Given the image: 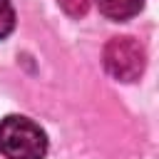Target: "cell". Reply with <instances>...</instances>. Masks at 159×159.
I'll return each instance as SVG.
<instances>
[{
	"label": "cell",
	"mask_w": 159,
	"mask_h": 159,
	"mask_svg": "<svg viewBox=\"0 0 159 159\" xmlns=\"http://www.w3.org/2000/svg\"><path fill=\"white\" fill-rule=\"evenodd\" d=\"M0 152L7 159H45L47 137L32 119L10 114L0 122Z\"/></svg>",
	"instance_id": "cell-1"
},
{
	"label": "cell",
	"mask_w": 159,
	"mask_h": 159,
	"mask_svg": "<svg viewBox=\"0 0 159 159\" xmlns=\"http://www.w3.org/2000/svg\"><path fill=\"white\" fill-rule=\"evenodd\" d=\"M104 70L119 82H134L144 72V47L134 37H112L102 52Z\"/></svg>",
	"instance_id": "cell-2"
},
{
	"label": "cell",
	"mask_w": 159,
	"mask_h": 159,
	"mask_svg": "<svg viewBox=\"0 0 159 159\" xmlns=\"http://www.w3.org/2000/svg\"><path fill=\"white\" fill-rule=\"evenodd\" d=\"M97 5L99 12L109 20H129L142 10L144 0H97Z\"/></svg>",
	"instance_id": "cell-3"
},
{
	"label": "cell",
	"mask_w": 159,
	"mask_h": 159,
	"mask_svg": "<svg viewBox=\"0 0 159 159\" xmlns=\"http://www.w3.org/2000/svg\"><path fill=\"white\" fill-rule=\"evenodd\" d=\"M15 27V10L10 5V0H0V40L7 37Z\"/></svg>",
	"instance_id": "cell-4"
},
{
	"label": "cell",
	"mask_w": 159,
	"mask_h": 159,
	"mask_svg": "<svg viewBox=\"0 0 159 159\" xmlns=\"http://www.w3.org/2000/svg\"><path fill=\"white\" fill-rule=\"evenodd\" d=\"M60 5H62L65 12L72 15V17H82V15L89 10V0H60Z\"/></svg>",
	"instance_id": "cell-5"
}]
</instances>
